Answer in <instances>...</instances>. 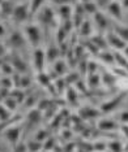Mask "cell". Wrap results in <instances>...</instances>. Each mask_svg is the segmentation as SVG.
Wrapping results in <instances>:
<instances>
[{"label": "cell", "mask_w": 128, "mask_h": 152, "mask_svg": "<svg viewBox=\"0 0 128 152\" xmlns=\"http://www.w3.org/2000/svg\"><path fill=\"white\" fill-rule=\"evenodd\" d=\"M32 13H30V5L29 3H20V4L15 5L12 13V20L17 23H22L26 22L30 18Z\"/></svg>", "instance_id": "6da1fadb"}, {"label": "cell", "mask_w": 128, "mask_h": 152, "mask_svg": "<svg viewBox=\"0 0 128 152\" xmlns=\"http://www.w3.org/2000/svg\"><path fill=\"white\" fill-rule=\"evenodd\" d=\"M25 37L32 47H34V48L39 47L42 35H41V29L38 25H33V23L32 25H26L25 26Z\"/></svg>", "instance_id": "7a4b0ae2"}, {"label": "cell", "mask_w": 128, "mask_h": 152, "mask_svg": "<svg viewBox=\"0 0 128 152\" xmlns=\"http://www.w3.org/2000/svg\"><path fill=\"white\" fill-rule=\"evenodd\" d=\"M124 96H126V92H120L119 95L114 96L112 99H110V100H107V102L102 103L101 107H99L101 113H103V115H107V113H111L116 108H119V105L122 104V102L124 100Z\"/></svg>", "instance_id": "3957f363"}, {"label": "cell", "mask_w": 128, "mask_h": 152, "mask_svg": "<svg viewBox=\"0 0 128 152\" xmlns=\"http://www.w3.org/2000/svg\"><path fill=\"white\" fill-rule=\"evenodd\" d=\"M21 134H22V130L20 126H16L15 124L8 127H5V130L3 131V135L7 140H8L9 144H12L13 147L16 146V144L20 143V139H21Z\"/></svg>", "instance_id": "277c9868"}, {"label": "cell", "mask_w": 128, "mask_h": 152, "mask_svg": "<svg viewBox=\"0 0 128 152\" xmlns=\"http://www.w3.org/2000/svg\"><path fill=\"white\" fill-rule=\"evenodd\" d=\"M106 39L107 43H109V47L112 48L114 51H124V48L128 46V43L124 42L114 30H110V31L106 33Z\"/></svg>", "instance_id": "5b68a950"}, {"label": "cell", "mask_w": 128, "mask_h": 152, "mask_svg": "<svg viewBox=\"0 0 128 152\" xmlns=\"http://www.w3.org/2000/svg\"><path fill=\"white\" fill-rule=\"evenodd\" d=\"M37 18L41 25H53L55 22V18H56V15H55L54 9L51 8V7L44 5L43 8L37 13Z\"/></svg>", "instance_id": "8992f818"}, {"label": "cell", "mask_w": 128, "mask_h": 152, "mask_svg": "<svg viewBox=\"0 0 128 152\" xmlns=\"http://www.w3.org/2000/svg\"><path fill=\"white\" fill-rule=\"evenodd\" d=\"M46 51L42 50L41 47L34 48L33 51V64L36 68L37 73L44 72V64H46Z\"/></svg>", "instance_id": "52a82bcc"}, {"label": "cell", "mask_w": 128, "mask_h": 152, "mask_svg": "<svg viewBox=\"0 0 128 152\" xmlns=\"http://www.w3.org/2000/svg\"><path fill=\"white\" fill-rule=\"evenodd\" d=\"M8 44L11 47L16 48V50L22 48L26 46V37L21 31H18V30H13L8 38Z\"/></svg>", "instance_id": "ba28073f"}, {"label": "cell", "mask_w": 128, "mask_h": 152, "mask_svg": "<svg viewBox=\"0 0 128 152\" xmlns=\"http://www.w3.org/2000/svg\"><path fill=\"white\" fill-rule=\"evenodd\" d=\"M102 113L99 109L94 108V107H81L80 109H78V116H80V118L82 120H93V118H97V117H99Z\"/></svg>", "instance_id": "9c48e42d"}, {"label": "cell", "mask_w": 128, "mask_h": 152, "mask_svg": "<svg viewBox=\"0 0 128 152\" xmlns=\"http://www.w3.org/2000/svg\"><path fill=\"white\" fill-rule=\"evenodd\" d=\"M106 11L109 12V15L111 16L112 18L118 20V21H120V20L123 18V8H122L120 1H118V0H111V3H110L109 7L106 8Z\"/></svg>", "instance_id": "30bf717a"}, {"label": "cell", "mask_w": 128, "mask_h": 152, "mask_svg": "<svg viewBox=\"0 0 128 152\" xmlns=\"http://www.w3.org/2000/svg\"><path fill=\"white\" fill-rule=\"evenodd\" d=\"M8 61L12 64V66L15 68L16 73H20V74H26L27 73V64L18 56V55H12Z\"/></svg>", "instance_id": "8fae6325"}, {"label": "cell", "mask_w": 128, "mask_h": 152, "mask_svg": "<svg viewBox=\"0 0 128 152\" xmlns=\"http://www.w3.org/2000/svg\"><path fill=\"white\" fill-rule=\"evenodd\" d=\"M94 22L95 25L98 26V29L101 30V31H109L110 29V21L109 18H107V16L105 15L103 12H97L94 15Z\"/></svg>", "instance_id": "7c38bea8"}, {"label": "cell", "mask_w": 128, "mask_h": 152, "mask_svg": "<svg viewBox=\"0 0 128 152\" xmlns=\"http://www.w3.org/2000/svg\"><path fill=\"white\" fill-rule=\"evenodd\" d=\"M118 129H120V126L114 120L102 118L98 121V130H101V131H115Z\"/></svg>", "instance_id": "4fadbf2b"}, {"label": "cell", "mask_w": 128, "mask_h": 152, "mask_svg": "<svg viewBox=\"0 0 128 152\" xmlns=\"http://www.w3.org/2000/svg\"><path fill=\"white\" fill-rule=\"evenodd\" d=\"M53 70H54V75L58 78L60 77H64V75H67L68 73V64L65 63L64 60H61V58H59L58 61H55L53 64Z\"/></svg>", "instance_id": "5bb4252c"}, {"label": "cell", "mask_w": 128, "mask_h": 152, "mask_svg": "<svg viewBox=\"0 0 128 152\" xmlns=\"http://www.w3.org/2000/svg\"><path fill=\"white\" fill-rule=\"evenodd\" d=\"M89 39L92 40V43L98 48L99 51H105V50H109V43H107V39H106V35H102V34H98V35H93L90 37Z\"/></svg>", "instance_id": "9a60e30c"}, {"label": "cell", "mask_w": 128, "mask_h": 152, "mask_svg": "<svg viewBox=\"0 0 128 152\" xmlns=\"http://www.w3.org/2000/svg\"><path fill=\"white\" fill-rule=\"evenodd\" d=\"M60 50H59V46H55V44H51L50 47L47 48L46 51V60L47 63L54 64L55 61L59 60V56H60Z\"/></svg>", "instance_id": "2e32d148"}, {"label": "cell", "mask_w": 128, "mask_h": 152, "mask_svg": "<svg viewBox=\"0 0 128 152\" xmlns=\"http://www.w3.org/2000/svg\"><path fill=\"white\" fill-rule=\"evenodd\" d=\"M42 116H43V112H42V110H39L38 108L30 109L29 113H27V124H29L30 126L37 125V124L41 122V118H42Z\"/></svg>", "instance_id": "e0dca14e"}, {"label": "cell", "mask_w": 128, "mask_h": 152, "mask_svg": "<svg viewBox=\"0 0 128 152\" xmlns=\"http://www.w3.org/2000/svg\"><path fill=\"white\" fill-rule=\"evenodd\" d=\"M72 16H73V8L71 7V4H64L59 7V17L61 18V21L72 20Z\"/></svg>", "instance_id": "ac0fdd59"}, {"label": "cell", "mask_w": 128, "mask_h": 152, "mask_svg": "<svg viewBox=\"0 0 128 152\" xmlns=\"http://www.w3.org/2000/svg\"><path fill=\"white\" fill-rule=\"evenodd\" d=\"M13 9H15V4H13L11 0H3V3L0 4V13H1V16L5 17V18L12 17Z\"/></svg>", "instance_id": "d6986e66"}, {"label": "cell", "mask_w": 128, "mask_h": 152, "mask_svg": "<svg viewBox=\"0 0 128 152\" xmlns=\"http://www.w3.org/2000/svg\"><path fill=\"white\" fill-rule=\"evenodd\" d=\"M98 57H99V60H101L103 64H106V65H111V66H114V65H115V58H114V52H111V51H109V50L99 51Z\"/></svg>", "instance_id": "ffe728a7"}, {"label": "cell", "mask_w": 128, "mask_h": 152, "mask_svg": "<svg viewBox=\"0 0 128 152\" xmlns=\"http://www.w3.org/2000/svg\"><path fill=\"white\" fill-rule=\"evenodd\" d=\"M65 92H67V102L70 103L71 105H76L78 102V94L77 91H76L75 88H72L71 86H68L67 90H65Z\"/></svg>", "instance_id": "44dd1931"}, {"label": "cell", "mask_w": 128, "mask_h": 152, "mask_svg": "<svg viewBox=\"0 0 128 152\" xmlns=\"http://www.w3.org/2000/svg\"><path fill=\"white\" fill-rule=\"evenodd\" d=\"M114 58H115V65L126 68V65L128 63V58L126 57V55L123 53V51H114Z\"/></svg>", "instance_id": "7402d4cb"}, {"label": "cell", "mask_w": 128, "mask_h": 152, "mask_svg": "<svg viewBox=\"0 0 128 152\" xmlns=\"http://www.w3.org/2000/svg\"><path fill=\"white\" fill-rule=\"evenodd\" d=\"M78 31H80L81 37L90 38V35H92V23H90V21L85 20V21L80 25V27H78Z\"/></svg>", "instance_id": "603a6c76"}, {"label": "cell", "mask_w": 128, "mask_h": 152, "mask_svg": "<svg viewBox=\"0 0 128 152\" xmlns=\"http://www.w3.org/2000/svg\"><path fill=\"white\" fill-rule=\"evenodd\" d=\"M0 73L4 74L5 77H9V75H13L16 73L15 68L12 66V64L9 61H4V63L0 64Z\"/></svg>", "instance_id": "cb8c5ba5"}, {"label": "cell", "mask_w": 128, "mask_h": 152, "mask_svg": "<svg viewBox=\"0 0 128 152\" xmlns=\"http://www.w3.org/2000/svg\"><path fill=\"white\" fill-rule=\"evenodd\" d=\"M101 74L99 73H93V74H88V86L90 88H97L99 86V82H101Z\"/></svg>", "instance_id": "d4e9b609"}, {"label": "cell", "mask_w": 128, "mask_h": 152, "mask_svg": "<svg viewBox=\"0 0 128 152\" xmlns=\"http://www.w3.org/2000/svg\"><path fill=\"white\" fill-rule=\"evenodd\" d=\"M80 4L82 5V9H84L85 15H95L97 12L99 11L98 7H97L95 1H88V3H80Z\"/></svg>", "instance_id": "484cf974"}, {"label": "cell", "mask_w": 128, "mask_h": 152, "mask_svg": "<svg viewBox=\"0 0 128 152\" xmlns=\"http://www.w3.org/2000/svg\"><path fill=\"white\" fill-rule=\"evenodd\" d=\"M26 95H27V94H25V92H24L22 88H12L11 92H9V96L15 98L18 103H24V102H25Z\"/></svg>", "instance_id": "4316f807"}, {"label": "cell", "mask_w": 128, "mask_h": 152, "mask_svg": "<svg viewBox=\"0 0 128 152\" xmlns=\"http://www.w3.org/2000/svg\"><path fill=\"white\" fill-rule=\"evenodd\" d=\"M26 147H27V152H39L41 150H43V143L38 142L37 139H33L27 142Z\"/></svg>", "instance_id": "83f0119b"}, {"label": "cell", "mask_w": 128, "mask_h": 152, "mask_svg": "<svg viewBox=\"0 0 128 152\" xmlns=\"http://www.w3.org/2000/svg\"><path fill=\"white\" fill-rule=\"evenodd\" d=\"M44 1H46V0H30L29 5H30V13H32V16L38 13L41 9L43 8Z\"/></svg>", "instance_id": "f1b7e54d"}, {"label": "cell", "mask_w": 128, "mask_h": 152, "mask_svg": "<svg viewBox=\"0 0 128 152\" xmlns=\"http://www.w3.org/2000/svg\"><path fill=\"white\" fill-rule=\"evenodd\" d=\"M112 30L119 35L124 42L128 43V27L127 26H120V25H115L112 27Z\"/></svg>", "instance_id": "f546056e"}, {"label": "cell", "mask_w": 128, "mask_h": 152, "mask_svg": "<svg viewBox=\"0 0 128 152\" xmlns=\"http://www.w3.org/2000/svg\"><path fill=\"white\" fill-rule=\"evenodd\" d=\"M12 113L7 107L3 104H0V122H5V121H9L12 118Z\"/></svg>", "instance_id": "4dcf8cb0"}, {"label": "cell", "mask_w": 128, "mask_h": 152, "mask_svg": "<svg viewBox=\"0 0 128 152\" xmlns=\"http://www.w3.org/2000/svg\"><path fill=\"white\" fill-rule=\"evenodd\" d=\"M3 104H4L9 110H11V112H15L20 103L17 102L15 98H12V96H8V98H5L4 100H3Z\"/></svg>", "instance_id": "1f68e13d"}, {"label": "cell", "mask_w": 128, "mask_h": 152, "mask_svg": "<svg viewBox=\"0 0 128 152\" xmlns=\"http://www.w3.org/2000/svg\"><path fill=\"white\" fill-rule=\"evenodd\" d=\"M67 38H68V33L65 31V30L61 27V25L58 27L56 30V42L58 44H61L64 42H67Z\"/></svg>", "instance_id": "d6a6232c"}, {"label": "cell", "mask_w": 128, "mask_h": 152, "mask_svg": "<svg viewBox=\"0 0 128 152\" xmlns=\"http://www.w3.org/2000/svg\"><path fill=\"white\" fill-rule=\"evenodd\" d=\"M109 151L110 152H124V147L119 140H112L109 143Z\"/></svg>", "instance_id": "836d02e7"}, {"label": "cell", "mask_w": 128, "mask_h": 152, "mask_svg": "<svg viewBox=\"0 0 128 152\" xmlns=\"http://www.w3.org/2000/svg\"><path fill=\"white\" fill-rule=\"evenodd\" d=\"M0 87L12 90V88H13V81H12V77H5V75H4V77L0 78Z\"/></svg>", "instance_id": "e575fe53"}, {"label": "cell", "mask_w": 128, "mask_h": 152, "mask_svg": "<svg viewBox=\"0 0 128 152\" xmlns=\"http://www.w3.org/2000/svg\"><path fill=\"white\" fill-rule=\"evenodd\" d=\"M107 148H109V143H106V142H94L93 143V151L95 152H105Z\"/></svg>", "instance_id": "d590c367"}, {"label": "cell", "mask_w": 128, "mask_h": 152, "mask_svg": "<svg viewBox=\"0 0 128 152\" xmlns=\"http://www.w3.org/2000/svg\"><path fill=\"white\" fill-rule=\"evenodd\" d=\"M64 79H65V82H67L68 86L72 85V83H77V82L80 81V74L78 73H70V74L65 75Z\"/></svg>", "instance_id": "8d00e7d4"}, {"label": "cell", "mask_w": 128, "mask_h": 152, "mask_svg": "<svg viewBox=\"0 0 128 152\" xmlns=\"http://www.w3.org/2000/svg\"><path fill=\"white\" fill-rule=\"evenodd\" d=\"M47 138H48V131L46 129H39L36 133V137H34V139H37L38 142H42V143H43V142L46 140Z\"/></svg>", "instance_id": "74e56055"}, {"label": "cell", "mask_w": 128, "mask_h": 152, "mask_svg": "<svg viewBox=\"0 0 128 152\" xmlns=\"http://www.w3.org/2000/svg\"><path fill=\"white\" fill-rule=\"evenodd\" d=\"M36 96H37L36 92H34V94H30V95H26V99H25V102H24L25 103V105L26 107H33L34 104H37L39 100H38Z\"/></svg>", "instance_id": "f35d334b"}, {"label": "cell", "mask_w": 128, "mask_h": 152, "mask_svg": "<svg viewBox=\"0 0 128 152\" xmlns=\"http://www.w3.org/2000/svg\"><path fill=\"white\" fill-rule=\"evenodd\" d=\"M99 65L93 60H89L88 61V74H93V73H98L99 72Z\"/></svg>", "instance_id": "ab89813d"}, {"label": "cell", "mask_w": 128, "mask_h": 152, "mask_svg": "<svg viewBox=\"0 0 128 152\" xmlns=\"http://www.w3.org/2000/svg\"><path fill=\"white\" fill-rule=\"evenodd\" d=\"M54 144H55V139H54L53 137H48L47 139L43 142V150L47 151V152L51 151V148L54 147Z\"/></svg>", "instance_id": "60d3db41"}, {"label": "cell", "mask_w": 128, "mask_h": 152, "mask_svg": "<svg viewBox=\"0 0 128 152\" xmlns=\"http://www.w3.org/2000/svg\"><path fill=\"white\" fill-rule=\"evenodd\" d=\"M30 85H32V79L30 77H27V75H21V86H20V88H26V87H30Z\"/></svg>", "instance_id": "b9f144b4"}, {"label": "cell", "mask_w": 128, "mask_h": 152, "mask_svg": "<svg viewBox=\"0 0 128 152\" xmlns=\"http://www.w3.org/2000/svg\"><path fill=\"white\" fill-rule=\"evenodd\" d=\"M12 152H27L26 143H22V142H20L18 144H16V146L13 147V151Z\"/></svg>", "instance_id": "7bdbcfd3"}, {"label": "cell", "mask_w": 128, "mask_h": 152, "mask_svg": "<svg viewBox=\"0 0 128 152\" xmlns=\"http://www.w3.org/2000/svg\"><path fill=\"white\" fill-rule=\"evenodd\" d=\"M111 3V0H95V4L97 7H98V9H106L107 7H109V4Z\"/></svg>", "instance_id": "ee69618b"}, {"label": "cell", "mask_w": 128, "mask_h": 152, "mask_svg": "<svg viewBox=\"0 0 128 152\" xmlns=\"http://www.w3.org/2000/svg\"><path fill=\"white\" fill-rule=\"evenodd\" d=\"M119 121L122 125H128V110H123L119 116Z\"/></svg>", "instance_id": "f6af8a7d"}, {"label": "cell", "mask_w": 128, "mask_h": 152, "mask_svg": "<svg viewBox=\"0 0 128 152\" xmlns=\"http://www.w3.org/2000/svg\"><path fill=\"white\" fill-rule=\"evenodd\" d=\"M5 37V27L0 23V38H4Z\"/></svg>", "instance_id": "bcb514c9"}, {"label": "cell", "mask_w": 128, "mask_h": 152, "mask_svg": "<svg viewBox=\"0 0 128 152\" xmlns=\"http://www.w3.org/2000/svg\"><path fill=\"white\" fill-rule=\"evenodd\" d=\"M120 4H122L123 9H128V0H122V1H120Z\"/></svg>", "instance_id": "7dc6e473"}, {"label": "cell", "mask_w": 128, "mask_h": 152, "mask_svg": "<svg viewBox=\"0 0 128 152\" xmlns=\"http://www.w3.org/2000/svg\"><path fill=\"white\" fill-rule=\"evenodd\" d=\"M3 56H5V48L3 44H0V57H3Z\"/></svg>", "instance_id": "c3c4849f"}, {"label": "cell", "mask_w": 128, "mask_h": 152, "mask_svg": "<svg viewBox=\"0 0 128 152\" xmlns=\"http://www.w3.org/2000/svg\"><path fill=\"white\" fill-rule=\"evenodd\" d=\"M123 53H124V55H126V57L128 58V46H127L126 48H124V51H123Z\"/></svg>", "instance_id": "681fc988"}, {"label": "cell", "mask_w": 128, "mask_h": 152, "mask_svg": "<svg viewBox=\"0 0 128 152\" xmlns=\"http://www.w3.org/2000/svg\"><path fill=\"white\" fill-rule=\"evenodd\" d=\"M88 1H95V0H80V3H88Z\"/></svg>", "instance_id": "f907efd6"}, {"label": "cell", "mask_w": 128, "mask_h": 152, "mask_svg": "<svg viewBox=\"0 0 128 152\" xmlns=\"http://www.w3.org/2000/svg\"><path fill=\"white\" fill-rule=\"evenodd\" d=\"M126 70H127V73H128V63H127V65H126Z\"/></svg>", "instance_id": "816d5d0a"}, {"label": "cell", "mask_w": 128, "mask_h": 152, "mask_svg": "<svg viewBox=\"0 0 128 152\" xmlns=\"http://www.w3.org/2000/svg\"><path fill=\"white\" fill-rule=\"evenodd\" d=\"M50 1H55V0H50Z\"/></svg>", "instance_id": "f5cc1de1"}]
</instances>
